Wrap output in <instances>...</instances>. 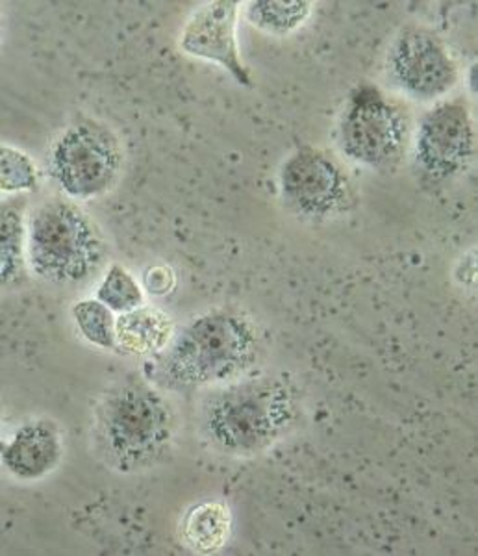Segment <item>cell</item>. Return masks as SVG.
Masks as SVG:
<instances>
[{
	"mask_svg": "<svg viewBox=\"0 0 478 556\" xmlns=\"http://www.w3.org/2000/svg\"><path fill=\"white\" fill-rule=\"evenodd\" d=\"M259 353V329L251 317L212 308L175 334L158 362V384L175 392L227 384L243 377Z\"/></svg>",
	"mask_w": 478,
	"mask_h": 556,
	"instance_id": "cell-1",
	"label": "cell"
},
{
	"mask_svg": "<svg viewBox=\"0 0 478 556\" xmlns=\"http://www.w3.org/2000/svg\"><path fill=\"white\" fill-rule=\"evenodd\" d=\"M297 417V393L282 377L260 375L215 390L204 401L201 429L223 455L254 456L271 447Z\"/></svg>",
	"mask_w": 478,
	"mask_h": 556,
	"instance_id": "cell-2",
	"label": "cell"
},
{
	"mask_svg": "<svg viewBox=\"0 0 478 556\" xmlns=\"http://www.w3.org/2000/svg\"><path fill=\"white\" fill-rule=\"evenodd\" d=\"M177 430L169 401L143 380L110 388L95 410V440L120 471L149 468L167 453Z\"/></svg>",
	"mask_w": 478,
	"mask_h": 556,
	"instance_id": "cell-3",
	"label": "cell"
},
{
	"mask_svg": "<svg viewBox=\"0 0 478 556\" xmlns=\"http://www.w3.org/2000/svg\"><path fill=\"white\" fill-rule=\"evenodd\" d=\"M106 258V241L73 199L51 197L26 222V260L32 273L56 286L83 285Z\"/></svg>",
	"mask_w": 478,
	"mask_h": 556,
	"instance_id": "cell-4",
	"label": "cell"
},
{
	"mask_svg": "<svg viewBox=\"0 0 478 556\" xmlns=\"http://www.w3.org/2000/svg\"><path fill=\"white\" fill-rule=\"evenodd\" d=\"M123 172V147L102 121H76L54 141L49 175L73 201H88L112 190Z\"/></svg>",
	"mask_w": 478,
	"mask_h": 556,
	"instance_id": "cell-5",
	"label": "cell"
},
{
	"mask_svg": "<svg viewBox=\"0 0 478 556\" xmlns=\"http://www.w3.org/2000/svg\"><path fill=\"white\" fill-rule=\"evenodd\" d=\"M410 123L401 106L372 86L347 99L338 125V146L356 164L385 169L397 164L408 143Z\"/></svg>",
	"mask_w": 478,
	"mask_h": 556,
	"instance_id": "cell-6",
	"label": "cell"
},
{
	"mask_svg": "<svg viewBox=\"0 0 478 556\" xmlns=\"http://www.w3.org/2000/svg\"><path fill=\"white\" fill-rule=\"evenodd\" d=\"M282 201L293 214L325 222L353 206V186L340 164L315 147H299L278 173Z\"/></svg>",
	"mask_w": 478,
	"mask_h": 556,
	"instance_id": "cell-7",
	"label": "cell"
},
{
	"mask_svg": "<svg viewBox=\"0 0 478 556\" xmlns=\"http://www.w3.org/2000/svg\"><path fill=\"white\" fill-rule=\"evenodd\" d=\"M388 73L414 101L432 102L458 84L460 71L448 43L430 28L406 26L388 52Z\"/></svg>",
	"mask_w": 478,
	"mask_h": 556,
	"instance_id": "cell-8",
	"label": "cell"
},
{
	"mask_svg": "<svg viewBox=\"0 0 478 556\" xmlns=\"http://www.w3.org/2000/svg\"><path fill=\"white\" fill-rule=\"evenodd\" d=\"M475 159V127L466 102H440L425 114L416 136V162L425 177L445 182Z\"/></svg>",
	"mask_w": 478,
	"mask_h": 556,
	"instance_id": "cell-9",
	"label": "cell"
},
{
	"mask_svg": "<svg viewBox=\"0 0 478 556\" xmlns=\"http://www.w3.org/2000/svg\"><path fill=\"white\" fill-rule=\"evenodd\" d=\"M239 10L241 4L236 0L202 2L184 23L178 47L188 56L219 65L239 86L252 88L251 71L239 51Z\"/></svg>",
	"mask_w": 478,
	"mask_h": 556,
	"instance_id": "cell-10",
	"label": "cell"
},
{
	"mask_svg": "<svg viewBox=\"0 0 478 556\" xmlns=\"http://www.w3.org/2000/svg\"><path fill=\"white\" fill-rule=\"evenodd\" d=\"M62 430L51 419L21 425L2 447V464L17 481H38L62 462Z\"/></svg>",
	"mask_w": 478,
	"mask_h": 556,
	"instance_id": "cell-11",
	"label": "cell"
},
{
	"mask_svg": "<svg viewBox=\"0 0 478 556\" xmlns=\"http://www.w3.org/2000/svg\"><path fill=\"white\" fill-rule=\"evenodd\" d=\"M175 334L173 317L156 306L143 304L117 317V345L123 353L136 356L164 353Z\"/></svg>",
	"mask_w": 478,
	"mask_h": 556,
	"instance_id": "cell-12",
	"label": "cell"
},
{
	"mask_svg": "<svg viewBox=\"0 0 478 556\" xmlns=\"http://www.w3.org/2000/svg\"><path fill=\"white\" fill-rule=\"evenodd\" d=\"M232 513L227 503L202 501L184 514L180 534L189 549L212 555L223 549L232 536Z\"/></svg>",
	"mask_w": 478,
	"mask_h": 556,
	"instance_id": "cell-13",
	"label": "cell"
},
{
	"mask_svg": "<svg viewBox=\"0 0 478 556\" xmlns=\"http://www.w3.org/2000/svg\"><path fill=\"white\" fill-rule=\"evenodd\" d=\"M314 8V2L309 0H293V2L252 0L246 4V17L262 33L288 36L299 30L310 20Z\"/></svg>",
	"mask_w": 478,
	"mask_h": 556,
	"instance_id": "cell-14",
	"label": "cell"
},
{
	"mask_svg": "<svg viewBox=\"0 0 478 556\" xmlns=\"http://www.w3.org/2000/svg\"><path fill=\"white\" fill-rule=\"evenodd\" d=\"M76 329L86 342L104 351H120L117 317L99 299H83L71 308Z\"/></svg>",
	"mask_w": 478,
	"mask_h": 556,
	"instance_id": "cell-15",
	"label": "cell"
},
{
	"mask_svg": "<svg viewBox=\"0 0 478 556\" xmlns=\"http://www.w3.org/2000/svg\"><path fill=\"white\" fill-rule=\"evenodd\" d=\"M2 282L12 285L21 277L26 256V223L23 210L7 206L2 210Z\"/></svg>",
	"mask_w": 478,
	"mask_h": 556,
	"instance_id": "cell-16",
	"label": "cell"
},
{
	"mask_svg": "<svg viewBox=\"0 0 478 556\" xmlns=\"http://www.w3.org/2000/svg\"><path fill=\"white\" fill-rule=\"evenodd\" d=\"M97 299L121 316L143 306L146 298L133 273L120 264H112L97 288Z\"/></svg>",
	"mask_w": 478,
	"mask_h": 556,
	"instance_id": "cell-17",
	"label": "cell"
},
{
	"mask_svg": "<svg viewBox=\"0 0 478 556\" xmlns=\"http://www.w3.org/2000/svg\"><path fill=\"white\" fill-rule=\"evenodd\" d=\"M0 160H2L0 184L4 193L36 190L39 180L38 167L28 154L15 147L4 146Z\"/></svg>",
	"mask_w": 478,
	"mask_h": 556,
	"instance_id": "cell-18",
	"label": "cell"
},
{
	"mask_svg": "<svg viewBox=\"0 0 478 556\" xmlns=\"http://www.w3.org/2000/svg\"><path fill=\"white\" fill-rule=\"evenodd\" d=\"M141 282L147 293H151L154 298H164L177 288V273L167 264H154L143 271Z\"/></svg>",
	"mask_w": 478,
	"mask_h": 556,
	"instance_id": "cell-19",
	"label": "cell"
}]
</instances>
